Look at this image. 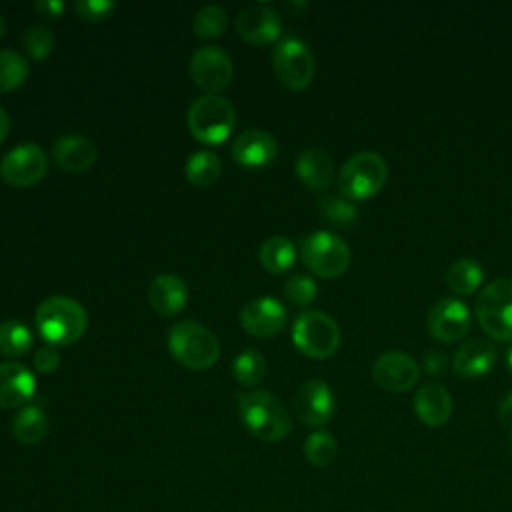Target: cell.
Masks as SVG:
<instances>
[{
  "instance_id": "cell-30",
  "label": "cell",
  "mask_w": 512,
  "mask_h": 512,
  "mask_svg": "<svg viewBox=\"0 0 512 512\" xmlns=\"http://www.w3.org/2000/svg\"><path fill=\"white\" fill-rule=\"evenodd\" d=\"M228 26V14L220 4H204L196 10L192 28L198 38L214 40L226 32Z\"/></svg>"
},
{
  "instance_id": "cell-24",
  "label": "cell",
  "mask_w": 512,
  "mask_h": 512,
  "mask_svg": "<svg viewBox=\"0 0 512 512\" xmlns=\"http://www.w3.org/2000/svg\"><path fill=\"white\" fill-rule=\"evenodd\" d=\"M12 434L24 446L42 442L48 434V418L40 406L26 404L12 418Z\"/></svg>"
},
{
  "instance_id": "cell-23",
  "label": "cell",
  "mask_w": 512,
  "mask_h": 512,
  "mask_svg": "<svg viewBox=\"0 0 512 512\" xmlns=\"http://www.w3.org/2000/svg\"><path fill=\"white\" fill-rule=\"evenodd\" d=\"M296 174L310 190H326L334 180L332 158L320 148H306L296 158Z\"/></svg>"
},
{
  "instance_id": "cell-6",
  "label": "cell",
  "mask_w": 512,
  "mask_h": 512,
  "mask_svg": "<svg viewBox=\"0 0 512 512\" xmlns=\"http://www.w3.org/2000/svg\"><path fill=\"white\" fill-rule=\"evenodd\" d=\"M300 256L306 268L322 278L342 276L350 266V248L340 236L328 230L304 236L300 240Z\"/></svg>"
},
{
  "instance_id": "cell-4",
  "label": "cell",
  "mask_w": 512,
  "mask_h": 512,
  "mask_svg": "<svg viewBox=\"0 0 512 512\" xmlns=\"http://www.w3.org/2000/svg\"><path fill=\"white\" fill-rule=\"evenodd\" d=\"M186 120L196 140L204 144H220L230 136L236 124V112L232 102L224 96L204 94L190 104Z\"/></svg>"
},
{
  "instance_id": "cell-1",
  "label": "cell",
  "mask_w": 512,
  "mask_h": 512,
  "mask_svg": "<svg viewBox=\"0 0 512 512\" xmlns=\"http://www.w3.org/2000/svg\"><path fill=\"white\" fill-rule=\"evenodd\" d=\"M238 410L252 436L264 442H280L292 430L286 406L268 390H246L238 394Z\"/></svg>"
},
{
  "instance_id": "cell-33",
  "label": "cell",
  "mask_w": 512,
  "mask_h": 512,
  "mask_svg": "<svg viewBox=\"0 0 512 512\" xmlns=\"http://www.w3.org/2000/svg\"><path fill=\"white\" fill-rule=\"evenodd\" d=\"M320 216L328 220L334 226L348 228L358 220V210L348 198H338V196H322L318 202Z\"/></svg>"
},
{
  "instance_id": "cell-11",
  "label": "cell",
  "mask_w": 512,
  "mask_h": 512,
  "mask_svg": "<svg viewBox=\"0 0 512 512\" xmlns=\"http://www.w3.org/2000/svg\"><path fill=\"white\" fill-rule=\"evenodd\" d=\"M48 158L46 152L34 142H24L0 160V176L6 184L16 188H26L40 182L46 176Z\"/></svg>"
},
{
  "instance_id": "cell-2",
  "label": "cell",
  "mask_w": 512,
  "mask_h": 512,
  "mask_svg": "<svg viewBox=\"0 0 512 512\" xmlns=\"http://www.w3.org/2000/svg\"><path fill=\"white\" fill-rule=\"evenodd\" d=\"M40 336L54 346H68L80 340L88 328L84 306L68 296L44 298L34 314Z\"/></svg>"
},
{
  "instance_id": "cell-36",
  "label": "cell",
  "mask_w": 512,
  "mask_h": 512,
  "mask_svg": "<svg viewBox=\"0 0 512 512\" xmlns=\"http://www.w3.org/2000/svg\"><path fill=\"white\" fill-rule=\"evenodd\" d=\"M116 4L112 0H76L74 12L88 22H100L114 12Z\"/></svg>"
},
{
  "instance_id": "cell-35",
  "label": "cell",
  "mask_w": 512,
  "mask_h": 512,
  "mask_svg": "<svg viewBox=\"0 0 512 512\" xmlns=\"http://www.w3.org/2000/svg\"><path fill=\"white\" fill-rule=\"evenodd\" d=\"M318 294L316 282L306 274H292L284 282V296L294 306H308Z\"/></svg>"
},
{
  "instance_id": "cell-31",
  "label": "cell",
  "mask_w": 512,
  "mask_h": 512,
  "mask_svg": "<svg viewBox=\"0 0 512 512\" xmlns=\"http://www.w3.org/2000/svg\"><path fill=\"white\" fill-rule=\"evenodd\" d=\"M28 78V60L10 48L0 50V94L24 84Z\"/></svg>"
},
{
  "instance_id": "cell-38",
  "label": "cell",
  "mask_w": 512,
  "mask_h": 512,
  "mask_svg": "<svg viewBox=\"0 0 512 512\" xmlns=\"http://www.w3.org/2000/svg\"><path fill=\"white\" fill-rule=\"evenodd\" d=\"M34 10L46 18H58L66 10V4L62 0H36Z\"/></svg>"
},
{
  "instance_id": "cell-26",
  "label": "cell",
  "mask_w": 512,
  "mask_h": 512,
  "mask_svg": "<svg viewBox=\"0 0 512 512\" xmlns=\"http://www.w3.org/2000/svg\"><path fill=\"white\" fill-rule=\"evenodd\" d=\"M222 172V166H220V158L210 152V150H198L194 152L188 160H186V166H184V174L186 178L194 184V186H200V188H206L210 184H214L218 180Z\"/></svg>"
},
{
  "instance_id": "cell-13",
  "label": "cell",
  "mask_w": 512,
  "mask_h": 512,
  "mask_svg": "<svg viewBox=\"0 0 512 512\" xmlns=\"http://www.w3.org/2000/svg\"><path fill=\"white\" fill-rule=\"evenodd\" d=\"M336 410V400L324 380H306L294 394V412L306 426H324Z\"/></svg>"
},
{
  "instance_id": "cell-15",
  "label": "cell",
  "mask_w": 512,
  "mask_h": 512,
  "mask_svg": "<svg viewBox=\"0 0 512 512\" xmlns=\"http://www.w3.org/2000/svg\"><path fill=\"white\" fill-rule=\"evenodd\" d=\"M420 376L416 360L404 352L390 350L380 354L372 364V378L376 384L390 392L410 390Z\"/></svg>"
},
{
  "instance_id": "cell-29",
  "label": "cell",
  "mask_w": 512,
  "mask_h": 512,
  "mask_svg": "<svg viewBox=\"0 0 512 512\" xmlns=\"http://www.w3.org/2000/svg\"><path fill=\"white\" fill-rule=\"evenodd\" d=\"M266 374V358L258 348H244L232 360V376L242 386H256Z\"/></svg>"
},
{
  "instance_id": "cell-39",
  "label": "cell",
  "mask_w": 512,
  "mask_h": 512,
  "mask_svg": "<svg viewBox=\"0 0 512 512\" xmlns=\"http://www.w3.org/2000/svg\"><path fill=\"white\" fill-rule=\"evenodd\" d=\"M422 366L428 374H442L444 366H446V358L438 350H428L426 356H424Z\"/></svg>"
},
{
  "instance_id": "cell-5",
  "label": "cell",
  "mask_w": 512,
  "mask_h": 512,
  "mask_svg": "<svg viewBox=\"0 0 512 512\" xmlns=\"http://www.w3.org/2000/svg\"><path fill=\"white\" fill-rule=\"evenodd\" d=\"M388 178V166L376 152H358L350 156L340 174L338 190L348 200H366L382 190Z\"/></svg>"
},
{
  "instance_id": "cell-18",
  "label": "cell",
  "mask_w": 512,
  "mask_h": 512,
  "mask_svg": "<svg viewBox=\"0 0 512 512\" xmlns=\"http://www.w3.org/2000/svg\"><path fill=\"white\" fill-rule=\"evenodd\" d=\"M54 162L72 174L86 172L98 158L96 144L82 134H64L52 144Z\"/></svg>"
},
{
  "instance_id": "cell-41",
  "label": "cell",
  "mask_w": 512,
  "mask_h": 512,
  "mask_svg": "<svg viewBox=\"0 0 512 512\" xmlns=\"http://www.w3.org/2000/svg\"><path fill=\"white\" fill-rule=\"evenodd\" d=\"M8 130H10V118H8V114L4 112V108L0 106V142L6 138Z\"/></svg>"
},
{
  "instance_id": "cell-28",
  "label": "cell",
  "mask_w": 512,
  "mask_h": 512,
  "mask_svg": "<svg viewBox=\"0 0 512 512\" xmlns=\"http://www.w3.org/2000/svg\"><path fill=\"white\" fill-rule=\"evenodd\" d=\"M34 344L32 332L20 320L0 322V354L6 358L24 356Z\"/></svg>"
},
{
  "instance_id": "cell-16",
  "label": "cell",
  "mask_w": 512,
  "mask_h": 512,
  "mask_svg": "<svg viewBox=\"0 0 512 512\" xmlns=\"http://www.w3.org/2000/svg\"><path fill=\"white\" fill-rule=\"evenodd\" d=\"M470 310L456 298L438 300L428 312V332L440 342H456L470 330Z\"/></svg>"
},
{
  "instance_id": "cell-27",
  "label": "cell",
  "mask_w": 512,
  "mask_h": 512,
  "mask_svg": "<svg viewBox=\"0 0 512 512\" xmlns=\"http://www.w3.org/2000/svg\"><path fill=\"white\" fill-rule=\"evenodd\" d=\"M484 280V270L472 258L456 260L446 272V284L456 294H472Z\"/></svg>"
},
{
  "instance_id": "cell-17",
  "label": "cell",
  "mask_w": 512,
  "mask_h": 512,
  "mask_svg": "<svg viewBox=\"0 0 512 512\" xmlns=\"http://www.w3.org/2000/svg\"><path fill=\"white\" fill-rule=\"evenodd\" d=\"M232 158L246 168H264L278 154L276 138L260 128H248L232 140Z\"/></svg>"
},
{
  "instance_id": "cell-43",
  "label": "cell",
  "mask_w": 512,
  "mask_h": 512,
  "mask_svg": "<svg viewBox=\"0 0 512 512\" xmlns=\"http://www.w3.org/2000/svg\"><path fill=\"white\" fill-rule=\"evenodd\" d=\"M506 362H508V370L512 372V348H510L508 354H506Z\"/></svg>"
},
{
  "instance_id": "cell-7",
  "label": "cell",
  "mask_w": 512,
  "mask_h": 512,
  "mask_svg": "<svg viewBox=\"0 0 512 512\" xmlns=\"http://www.w3.org/2000/svg\"><path fill=\"white\" fill-rule=\"evenodd\" d=\"M294 346L310 358H330L340 346V328L320 310L302 312L292 324Z\"/></svg>"
},
{
  "instance_id": "cell-3",
  "label": "cell",
  "mask_w": 512,
  "mask_h": 512,
  "mask_svg": "<svg viewBox=\"0 0 512 512\" xmlns=\"http://www.w3.org/2000/svg\"><path fill=\"white\" fill-rule=\"evenodd\" d=\"M170 354L190 370H206L220 356L216 336L194 320L176 322L168 332Z\"/></svg>"
},
{
  "instance_id": "cell-10",
  "label": "cell",
  "mask_w": 512,
  "mask_h": 512,
  "mask_svg": "<svg viewBox=\"0 0 512 512\" xmlns=\"http://www.w3.org/2000/svg\"><path fill=\"white\" fill-rule=\"evenodd\" d=\"M190 76L204 94H218L232 82V58L220 46H200L190 58Z\"/></svg>"
},
{
  "instance_id": "cell-8",
  "label": "cell",
  "mask_w": 512,
  "mask_h": 512,
  "mask_svg": "<svg viewBox=\"0 0 512 512\" xmlns=\"http://www.w3.org/2000/svg\"><path fill=\"white\" fill-rule=\"evenodd\" d=\"M482 330L502 342L512 340V278H498L482 288L476 300Z\"/></svg>"
},
{
  "instance_id": "cell-37",
  "label": "cell",
  "mask_w": 512,
  "mask_h": 512,
  "mask_svg": "<svg viewBox=\"0 0 512 512\" xmlns=\"http://www.w3.org/2000/svg\"><path fill=\"white\" fill-rule=\"evenodd\" d=\"M34 368L40 372V374H50L58 368L60 364V354L56 352V348L52 346H44V348H38L36 354H34Z\"/></svg>"
},
{
  "instance_id": "cell-9",
  "label": "cell",
  "mask_w": 512,
  "mask_h": 512,
  "mask_svg": "<svg viewBox=\"0 0 512 512\" xmlns=\"http://www.w3.org/2000/svg\"><path fill=\"white\" fill-rule=\"evenodd\" d=\"M272 64L278 80L290 90H304L314 78V56L310 48L294 36H286L276 44Z\"/></svg>"
},
{
  "instance_id": "cell-34",
  "label": "cell",
  "mask_w": 512,
  "mask_h": 512,
  "mask_svg": "<svg viewBox=\"0 0 512 512\" xmlns=\"http://www.w3.org/2000/svg\"><path fill=\"white\" fill-rule=\"evenodd\" d=\"M22 44H24V50L28 52L30 58L42 60L54 48V32L46 24H32L22 34Z\"/></svg>"
},
{
  "instance_id": "cell-42",
  "label": "cell",
  "mask_w": 512,
  "mask_h": 512,
  "mask_svg": "<svg viewBox=\"0 0 512 512\" xmlns=\"http://www.w3.org/2000/svg\"><path fill=\"white\" fill-rule=\"evenodd\" d=\"M4 32H6V20H4V16L0 14V38L4 36Z\"/></svg>"
},
{
  "instance_id": "cell-19",
  "label": "cell",
  "mask_w": 512,
  "mask_h": 512,
  "mask_svg": "<svg viewBox=\"0 0 512 512\" xmlns=\"http://www.w3.org/2000/svg\"><path fill=\"white\" fill-rule=\"evenodd\" d=\"M36 392L34 374L20 362H0V408H22Z\"/></svg>"
},
{
  "instance_id": "cell-21",
  "label": "cell",
  "mask_w": 512,
  "mask_h": 512,
  "mask_svg": "<svg viewBox=\"0 0 512 512\" xmlns=\"http://www.w3.org/2000/svg\"><path fill=\"white\" fill-rule=\"evenodd\" d=\"M494 360H496V348L492 346V342L484 338H472L456 350L452 358V368L458 376L478 378L490 372Z\"/></svg>"
},
{
  "instance_id": "cell-40",
  "label": "cell",
  "mask_w": 512,
  "mask_h": 512,
  "mask_svg": "<svg viewBox=\"0 0 512 512\" xmlns=\"http://www.w3.org/2000/svg\"><path fill=\"white\" fill-rule=\"evenodd\" d=\"M498 418L506 430L512 432V392H508L498 404Z\"/></svg>"
},
{
  "instance_id": "cell-12",
  "label": "cell",
  "mask_w": 512,
  "mask_h": 512,
  "mask_svg": "<svg viewBox=\"0 0 512 512\" xmlns=\"http://www.w3.org/2000/svg\"><path fill=\"white\" fill-rule=\"evenodd\" d=\"M288 320V310L272 296H260L246 302L240 310V326L258 338L276 336Z\"/></svg>"
},
{
  "instance_id": "cell-22",
  "label": "cell",
  "mask_w": 512,
  "mask_h": 512,
  "mask_svg": "<svg viewBox=\"0 0 512 512\" xmlns=\"http://www.w3.org/2000/svg\"><path fill=\"white\" fill-rule=\"evenodd\" d=\"M414 412L426 426H442L452 414V396L440 384H422L414 394Z\"/></svg>"
},
{
  "instance_id": "cell-20",
  "label": "cell",
  "mask_w": 512,
  "mask_h": 512,
  "mask_svg": "<svg viewBox=\"0 0 512 512\" xmlns=\"http://www.w3.org/2000/svg\"><path fill=\"white\" fill-rule=\"evenodd\" d=\"M148 302L160 316H174L188 302V286L176 274H158L148 286Z\"/></svg>"
},
{
  "instance_id": "cell-14",
  "label": "cell",
  "mask_w": 512,
  "mask_h": 512,
  "mask_svg": "<svg viewBox=\"0 0 512 512\" xmlns=\"http://www.w3.org/2000/svg\"><path fill=\"white\" fill-rule=\"evenodd\" d=\"M236 32L250 44H272L282 34V18L268 4H250L238 12Z\"/></svg>"
},
{
  "instance_id": "cell-32",
  "label": "cell",
  "mask_w": 512,
  "mask_h": 512,
  "mask_svg": "<svg viewBox=\"0 0 512 512\" xmlns=\"http://www.w3.org/2000/svg\"><path fill=\"white\" fill-rule=\"evenodd\" d=\"M304 456L318 468L330 466L338 456V444L330 432L316 430L304 442Z\"/></svg>"
},
{
  "instance_id": "cell-25",
  "label": "cell",
  "mask_w": 512,
  "mask_h": 512,
  "mask_svg": "<svg viewBox=\"0 0 512 512\" xmlns=\"http://www.w3.org/2000/svg\"><path fill=\"white\" fill-rule=\"evenodd\" d=\"M260 262L272 274L288 272L296 262V248L286 236H268L260 244Z\"/></svg>"
}]
</instances>
